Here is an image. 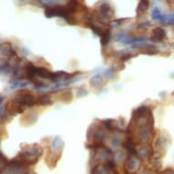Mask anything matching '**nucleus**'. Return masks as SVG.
I'll return each instance as SVG.
<instances>
[{
  "mask_svg": "<svg viewBox=\"0 0 174 174\" xmlns=\"http://www.w3.org/2000/svg\"><path fill=\"white\" fill-rule=\"evenodd\" d=\"M14 101L16 103H18L21 106H27V107H32L35 105V99L30 93H26V94H21L18 95Z\"/></svg>",
  "mask_w": 174,
  "mask_h": 174,
  "instance_id": "nucleus-1",
  "label": "nucleus"
},
{
  "mask_svg": "<svg viewBox=\"0 0 174 174\" xmlns=\"http://www.w3.org/2000/svg\"><path fill=\"white\" fill-rule=\"evenodd\" d=\"M98 13H99L100 16H101L102 18H108V19H110L111 17H112L113 14H114L111 6L108 3H106V2L102 3L100 5V7L98 9Z\"/></svg>",
  "mask_w": 174,
  "mask_h": 174,
  "instance_id": "nucleus-2",
  "label": "nucleus"
},
{
  "mask_svg": "<svg viewBox=\"0 0 174 174\" xmlns=\"http://www.w3.org/2000/svg\"><path fill=\"white\" fill-rule=\"evenodd\" d=\"M165 37H166L165 30L161 27H156L151 32L150 39L153 42H161L165 38Z\"/></svg>",
  "mask_w": 174,
  "mask_h": 174,
  "instance_id": "nucleus-3",
  "label": "nucleus"
},
{
  "mask_svg": "<svg viewBox=\"0 0 174 174\" xmlns=\"http://www.w3.org/2000/svg\"><path fill=\"white\" fill-rule=\"evenodd\" d=\"M123 147L128 150V152H129L130 154H132V155H137L138 154V151H137V150L135 149V146H134V144H133V142H132V140L130 139H128L124 143H123Z\"/></svg>",
  "mask_w": 174,
  "mask_h": 174,
  "instance_id": "nucleus-4",
  "label": "nucleus"
},
{
  "mask_svg": "<svg viewBox=\"0 0 174 174\" xmlns=\"http://www.w3.org/2000/svg\"><path fill=\"white\" fill-rule=\"evenodd\" d=\"M111 38V30L110 29H106L104 30L103 34L100 36V43L102 46H106Z\"/></svg>",
  "mask_w": 174,
  "mask_h": 174,
  "instance_id": "nucleus-5",
  "label": "nucleus"
},
{
  "mask_svg": "<svg viewBox=\"0 0 174 174\" xmlns=\"http://www.w3.org/2000/svg\"><path fill=\"white\" fill-rule=\"evenodd\" d=\"M38 104L40 105H47V104H51V100H50V96L48 94H44L41 95L38 100Z\"/></svg>",
  "mask_w": 174,
  "mask_h": 174,
  "instance_id": "nucleus-6",
  "label": "nucleus"
},
{
  "mask_svg": "<svg viewBox=\"0 0 174 174\" xmlns=\"http://www.w3.org/2000/svg\"><path fill=\"white\" fill-rule=\"evenodd\" d=\"M148 5H146L143 2H140L139 3V5H138V7H137V14H138V16H142L145 12H146V10L148 9Z\"/></svg>",
  "mask_w": 174,
  "mask_h": 174,
  "instance_id": "nucleus-7",
  "label": "nucleus"
},
{
  "mask_svg": "<svg viewBox=\"0 0 174 174\" xmlns=\"http://www.w3.org/2000/svg\"><path fill=\"white\" fill-rule=\"evenodd\" d=\"M102 123H103V125H104L107 129H109L110 130L113 129V128H114V124H113L114 122H113L112 119H106V120H103Z\"/></svg>",
  "mask_w": 174,
  "mask_h": 174,
  "instance_id": "nucleus-8",
  "label": "nucleus"
},
{
  "mask_svg": "<svg viewBox=\"0 0 174 174\" xmlns=\"http://www.w3.org/2000/svg\"><path fill=\"white\" fill-rule=\"evenodd\" d=\"M151 16H152V18L153 19H155V20H161V12H160V10L158 9V8H155L154 10H153V12H152V15H151Z\"/></svg>",
  "mask_w": 174,
  "mask_h": 174,
  "instance_id": "nucleus-9",
  "label": "nucleus"
},
{
  "mask_svg": "<svg viewBox=\"0 0 174 174\" xmlns=\"http://www.w3.org/2000/svg\"><path fill=\"white\" fill-rule=\"evenodd\" d=\"M108 170H110V171H111V170H113L114 168H115V162L113 161H108V162L104 165Z\"/></svg>",
  "mask_w": 174,
  "mask_h": 174,
  "instance_id": "nucleus-10",
  "label": "nucleus"
},
{
  "mask_svg": "<svg viewBox=\"0 0 174 174\" xmlns=\"http://www.w3.org/2000/svg\"><path fill=\"white\" fill-rule=\"evenodd\" d=\"M136 161H134V160H129V161H128V168L129 169V170H133V169H135L136 168Z\"/></svg>",
  "mask_w": 174,
  "mask_h": 174,
  "instance_id": "nucleus-11",
  "label": "nucleus"
},
{
  "mask_svg": "<svg viewBox=\"0 0 174 174\" xmlns=\"http://www.w3.org/2000/svg\"><path fill=\"white\" fill-rule=\"evenodd\" d=\"M54 0H39V2L43 5H50L53 3Z\"/></svg>",
  "mask_w": 174,
  "mask_h": 174,
  "instance_id": "nucleus-12",
  "label": "nucleus"
},
{
  "mask_svg": "<svg viewBox=\"0 0 174 174\" xmlns=\"http://www.w3.org/2000/svg\"><path fill=\"white\" fill-rule=\"evenodd\" d=\"M131 57H132V56H131L130 54H126V55H124L123 57H121V60H122V61H126V60L129 59Z\"/></svg>",
  "mask_w": 174,
  "mask_h": 174,
  "instance_id": "nucleus-13",
  "label": "nucleus"
},
{
  "mask_svg": "<svg viewBox=\"0 0 174 174\" xmlns=\"http://www.w3.org/2000/svg\"><path fill=\"white\" fill-rule=\"evenodd\" d=\"M141 2H143L146 5H148L149 6V5H150V1L149 0H140Z\"/></svg>",
  "mask_w": 174,
  "mask_h": 174,
  "instance_id": "nucleus-14",
  "label": "nucleus"
},
{
  "mask_svg": "<svg viewBox=\"0 0 174 174\" xmlns=\"http://www.w3.org/2000/svg\"><path fill=\"white\" fill-rule=\"evenodd\" d=\"M30 174H36V173H33V172H32V173H30Z\"/></svg>",
  "mask_w": 174,
  "mask_h": 174,
  "instance_id": "nucleus-15",
  "label": "nucleus"
}]
</instances>
